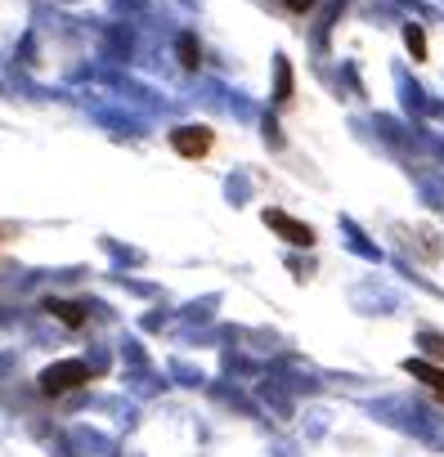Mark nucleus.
<instances>
[{
  "label": "nucleus",
  "instance_id": "obj_1",
  "mask_svg": "<svg viewBox=\"0 0 444 457\" xmlns=\"http://www.w3.org/2000/svg\"><path fill=\"white\" fill-rule=\"evenodd\" d=\"M90 381H95V368H90V363H81V359H54V363L41 372V395L59 399V395H72V390H81V386H90Z\"/></svg>",
  "mask_w": 444,
  "mask_h": 457
},
{
  "label": "nucleus",
  "instance_id": "obj_2",
  "mask_svg": "<svg viewBox=\"0 0 444 457\" xmlns=\"http://www.w3.org/2000/svg\"><path fill=\"white\" fill-rule=\"evenodd\" d=\"M166 144H171V153L184 157V162H206V157L215 153V130H211L206 121H188V126H175V130L166 135Z\"/></svg>",
  "mask_w": 444,
  "mask_h": 457
},
{
  "label": "nucleus",
  "instance_id": "obj_3",
  "mask_svg": "<svg viewBox=\"0 0 444 457\" xmlns=\"http://www.w3.org/2000/svg\"><path fill=\"white\" fill-rule=\"evenodd\" d=\"M261 224L270 228V234H279L288 247H297V252H310V247L319 243L314 224H306V220H297V215H288V211H279V206H265V211H261Z\"/></svg>",
  "mask_w": 444,
  "mask_h": 457
},
{
  "label": "nucleus",
  "instance_id": "obj_4",
  "mask_svg": "<svg viewBox=\"0 0 444 457\" xmlns=\"http://www.w3.org/2000/svg\"><path fill=\"white\" fill-rule=\"evenodd\" d=\"M404 372L417 377V381L444 403V363H431V359H404Z\"/></svg>",
  "mask_w": 444,
  "mask_h": 457
},
{
  "label": "nucleus",
  "instance_id": "obj_5",
  "mask_svg": "<svg viewBox=\"0 0 444 457\" xmlns=\"http://www.w3.org/2000/svg\"><path fill=\"white\" fill-rule=\"evenodd\" d=\"M292 95H297V72H292V63L279 54V59H274V108H292Z\"/></svg>",
  "mask_w": 444,
  "mask_h": 457
},
{
  "label": "nucleus",
  "instance_id": "obj_6",
  "mask_svg": "<svg viewBox=\"0 0 444 457\" xmlns=\"http://www.w3.org/2000/svg\"><path fill=\"white\" fill-rule=\"evenodd\" d=\"M399 37H404V50H408L413 63H426V59H431V41H426V28H422V23H404Z\"/></svg>",
  "mask_w": 444,
  "mask_h": 457
},
{
  "label": "nucleus",
  "instance_id": "obj_7",
  "mask_svg": "<svg viewBox=\"0 0 444 457\" xmlns=\"http://www.w3.org/2000/svg\"><path fill=\"white\" fill-rule=\"evenodd\" d=\"M175 54H180V68H184V72H197V68H202V41H197L193 32H180Z\"/></svg>",
  "mask_w": 444,
  "mask_h": 457
},
{
  "label": "nucleus",
  "instance_id": "obj_8",
  "mask_svg": "<svg viewBox=\"0 0 444 457\" xmlns=\"http://www.w3.org/2000/svg\"><path fill=\"white\" fill-rule=\"evenodd\" d=\"M46 310L63 323V328H86V310L81 305H68V301H46Z\"/></svg>",
  "mask_w": 444,
  "mask_h": 457
},
{
  "label": "nucleus",
  "instance_id": "obj_9",
  "mask_svg": "<svg viewBox=\"0 0 444 457\" xmlns=\"http://www.w3.org/2000/svg\"><path fill=\"white\" fill-rule=\"evenodd\" d=\"M417 345H422V354H426L431 363H444V332H422Z\"/></svg>",
  "mask_w": 444,
  "mask_h": 457
},
{
  "label": "nucleus",
  "instance_id": "obj_10",
  "mask_svg": "<svg viewBox=\"0 0 444 457\" xmlns=\"http://www.w3.org/2000/svg\"><path fill=\"white\" fill-rule=\"evenodd\" d=\"M279 5H283L288 14H297V19H306V14H314V10H319V0H279Z\"/></svg>",
  "mask_w": 444,
  "mask_h": 457
}]
</instances>
